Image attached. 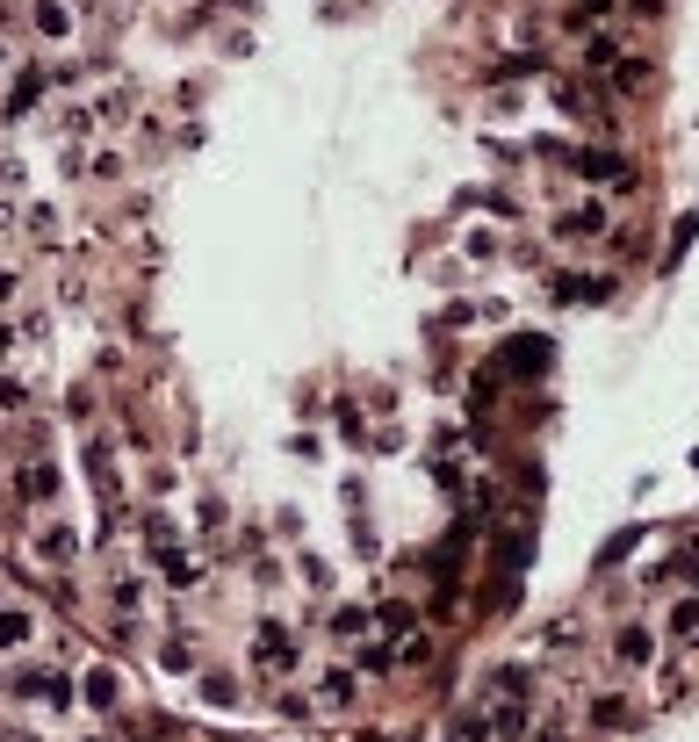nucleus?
Listing matches in <instances>:
<instances>
[{"instance_id":"nucleus-14","label":"nucleus","mask_w":699,"mask_h":742,"mask_svg":"<svg viewBox=\"0 0 699 742\" xmlns=\"http://www.w3.org/2000/svg\"><path fill=\"white\" fill-rule=\"evenodd\" d=\"M447 735H454V742H491V700H469L462 714L447 721Z\"/></svg>"},{"instance_id":"nucleus-27","label":"nucleus","mask_w":699,"mask_h":742,"mask_svg":"<svg viewBox=\"0 0 699 742\" xmlns=\"http://www.w3.org/2000/svg\"><path fill=\"white\" fill-rule=\"evenodd\" d=\"M325 627H332V634H361V627H368V613H361V605H332Z\"/></svg>"},{"instance_id":"nucleus-23","label":"nucleus","mask_w":699,"mask_h":742,"mask_svg":"<svg viewBox=\"0 0 699 742\" xmlns=\"http://www.w3.org/2000/svg\"><path fill=\"white\" fill-rule=\"evenodd\" d=\"M462 209H491V217H520V195H498V188H476V195H462Z\"/></svg>"},{"instance_id":"nucleus-31","label":"nucleus","mask_w":699,"mask_h":742,"mask_svg":"<svg viewBox=\"0 0 699 742\" xmlns=\"http://www.w3.org/2000/svg\"><path fill=\"white\" fill-rule=\"evenodd\" d=\"M620 8H634L642 22H657V14H663V0H620Z\"/></svg>"},{"instance_id":"nucleus-35","label":"nucleus","mask_w":699,"mask_h":742,"mask_svg":"<svg viewBox=\"0 0 699 742\" xmlns=\"http://www.w3.org/2000/svg\"><path fill=\"white\" fill-rule=\"evenodd\" d=\"M87 742H109V735H87Z\"/></svg>"},{"instance_id":"nucleus-1","label":"nucleus","mask_w":699,"mask_h":742,"mask_svg":"<svg viewBox=\"0 0 699 742\" xmlns=\"http://www.w3.org/2000/svg\"><path fill=\"white\" fill-rule=\"evenodd\" d=\"M541 159H555V166H570V174H584V180H606V188H628V159L620 151H606V145H541Z\"/></svg>"},{"instance_id":"nucleus-4","label":"nucleus","mask_w":699,"mask_h":742,"mask_svg":"<svg viewBox=\"0 0 699 742\" xmlns=\"http://www.w3.org/2000/svg\"><path fill=\"white\" fill-rule=\"evenodd\" d=\"M549 95H555V109H562V116H577V123H591V130H606V138H613V116H606V101L591 95L577 72H555Z\"/></svg>"},{"instance_id":"nucleus-12","label":"nucleus","mask_w":699,"mask_h":742,"mask_svg":"<svg viewBox=\"0 0 699 742\" xmlns=\"http://www.w3.org/2000/svg\"><path fill=\"white\" fill-rule=\"evenodd\" d=\"M354 692H361L354 671H325V677H317V706H325V714H346V706H354Z\"/></svg>"},{"instance_id":"nucleus-28","label":"nucleus","mask_w":699,"mask_h":742,"mask_svg":"<svg viewBox=\"0 0 699 742\" xmlns=\"http://www.w3.org/2000/svg\"><path fill=\"white\" fill-rule=\"evenodd\" d=\"M462 253H469V260H498V231H483V224H476V231H462Z\"/></svg>"},{"instance_id":"nucleus-30","label":"nucleus","mask_w":699,"mask_h":742,"mask_svg":"<svg viewBox=\"0 0 699 742\" xmlns=\"http://www.w3.org/2000/svg\"><path fill=\"white\" fill-rule=\"evenodd\" d=\"M22 397H29V389L14 383V375H0V404H8V412H14V404H22Z\"/></svg>"},{"instance_id":"nucleus-10","label":"nucleus","mask_w":699,"mask_h":742,"mask_svg":"<svg viewBox=\"0 0 699 742\" xmlns=\"http://www.w3.org/2000/svg\"><path fill=\"white\" fill-rule=\"evenodd\" d=\"M526 729H534L526 700H498L491 706V742H526Z\"/></svg>"},{"instance_id":"nucleus-6","label":"nucleus","mask_w":699,"mask_h":742,"mask_svg":"<svg viewBox=\"0 0 699 742\" xmlns=\"http://www.w3.org/2000/svg\"><path fill=\"white\" fill-rule=\"evenodd\" d=\"M14 692H22V700H43L51 714H66V706H72V685L58 671H14Z\"/></svg>"},{"instance_id":"nucleus-7","label":"nucleus","mask_w":699,"mask_h":742,"mask_svg":"<svg viewBox=\"0 0 699 742\" xmlns=\"http://www.w3.org/2000/svg\"><path fill=\"white\" fill-rule=\"evenodd\" d=\"M584 721H591L599 735H628V729H634V700H628V692H599V700L584 706Z\"/></svg>"},{"instance_id":"nucleus-5","label":"nucleus","mask_w":699,"mask_h":742,"mask_svg":"<svg viewBox=\"0 0 699 742\" xmlns=\"http://www.w3.org/2000/svg\"><path fill=\"white\" fill-rule=\"evenodd\" d=\"M253 671H267V677L296 671V634H288L282 620H260V627H253Z\"/></svg>"},{"instance_id":"nucleus-15","label":"nucleus","mask_w":699,"mask_h":742,"mask_svg":"<svg viewBox=\"0 0 699 742\" xmlns=\"http://www.w3.org/2000/svg\"><path fill=\"white\" fill-rule=\"evenodd\" d=\"M649 72H657V66H649V58L620 51V66H613V72H606V80H613V87H620V95H649Z\"/></svg>"},{"instance_id":"nucleus-26","label":"nucleus","mask_w":699,"mask_h":742,"mask_svg":"<svg viewBox=\"0 0 699 742\" xmlns=\"http://www.w3.org/2000/svg\"><path fill=\"white\" fill-rule=\"evenodd\" d=\"M361 671H368V677L397 671V649H390V642H361Z\"/></svg>"},{"instance_id":"nucleus-17","label":"nucleus","mask_w":699,"mask_h":742,"mask_svg":"<svg viewBox=\"0 0 699 742\" xmlns=\"http://www.w3.org/2000/svg\"><path fill=\"white\" fill-rule=\"evenodd\" d=\"M663 634H671V649H678V642H692V634H699V592H686V598L671 605V613H663Z\"/></svg>"},{"instance_id":"nucleus-34","label":"nucleus","mask_w":699,"mask_h":742,"mask_svg":"<svg viewBox=\"0 0 699 742\" xmlns=\"http://www.w3.org/2000/svg\"><path fill=\"white\" fill-rule=\"evenodd\" d=\"M361 742H383V735H361Z\"/></svg>"},{"instance_id":"nucleus-2","label":"nucleus","mask_w":699,"mask_h":742,"mask_svg":"<svg viewBox=\"0 0 699 742\" xmlns=\"http://www.w3.org/2000/svg\"><path fill=\"white\" fill-rule=\"evenodd\" d=\"M555 246H584V238H606L613 231V209H606V195H577V202L555 209Z\"/></svg>"},{"instance_id":"nucleus-9","label":"nucleus","mask_w":699,"mask_h":742,"mask_svg":"<svg viewBox=\"0 0 699 742\" xmlns=\"http://www.w3.org/2000/svg\"><path fill=\"white\" fill-rule=\"evenodd\" d=\"M541 375L549 368V339H512V346H498V375Z\"/></svg>"},{"instance_id":"nucleus-18","label":"nucleus","mask_w":699,"mask_h":742,"mask_svg":"<svg viewBox=\"0 0 699 742\" xmlns=\"http://www.w3.org/2000/svg\"><path fill=\"white\" fill-rule=\"evenodd\" d=\"M584 66L599 72V80L620 66V37H613V29H591V43H584Z\"/></svg>"},{"instance_id":"nucleus-32","label":"nucleus","mask_w":699,"mask_h":742,"mask_svg":"<svg viewBox=\"0 0 699 742\" xmlns=\"http://www.w3.org/2000/svg\"><path fill=\"white\" fill-rule=\"evenodd\" d=\"M534 742H570V729H555V721H541V729H526Z\"/></svg>"},{"instance_id":"nucleus-11","label":"nucleus","mask_w":699,"mask_h":742,"mask_svg":"<svg viewBox=\"0 0 699 742\" xmlns=\"http://www.w3.org/2000/svg\"><path fill=\"white\" fill-rule=\"evenodd\" d=\"M80 700L95 706V714H116V700H124V677H116V671H101V663H95V671L80 677Z\"/></svg>"},{"instance_id":"nucleus-29","label":"nucleus","mask_w":699,"mask_h":742,"mask_svg":"<svg viewBox=\"0 0 699 742\" xmlns=\"http://www.w3.org/2000/svg\"><path fill=\"white\" fill-rule=\"evenodd\" d=\"M14 289H22V275H14V260H0V303H14Z\"/></svg>"},{"instance_id":"nucleus-33","label":"nucleus","mask_w":699,"mask_h":742,"mask_svg":"<svg viewBox=\"0 0 699 742\" xmlns=\"http://www.w3.org/2000/svg\"><path fill=\"white\" fill-rule=\"evenodd\" d=\"M8 224H14V209H8V195H0V231H8Z\"/></svg>"},{"instance_id":"nucleus-3","label":"nucleus","mask_w":699,"mask_h":742,"mask_svg":"<svg viewBox=\"0 0 699 742\" xmlns=\"http://www.w3.org/2000/svg\"><path fill=\"white\" fill-rule=\"evenodd\" d=\"M606 656H613V671H649V663H657V627H649V620H620L613 627V642H606Z\"/></svg>"},{"instance_id":"nucleus-20","label":"nucleus","mask_w":699,"mask_h":742,"mask_svg":"<svg viewBox=\"0 0 699 742\" xmlns=\"http://www.w3.org/2000/svg\"><path fill=\"white\" fill-rule=\"evenodd\" d=\"M22 497L51 505V497H58V468H51V462H22Z\"/></svg>"},{"instance_id":"nucleus-25","label":"nucleus","mask_w":699,"mask_h":742,"mask_svg":"<svg viewBox=\"0 0 699 742\" xmlns=\"http://www.w3.org/2000/svg\"><path fill=\"white\" fill-rule=\"evenodd\" d=\"M203 700H209V706H232V700H238V677H232V671H203Z\"/></svg>"},{"instance_id":"nucleus-16","label":"nucleus","mask_w":699,"mask_h":742,"mask_svg":"<svg viewBox=\"0 0 699 742\" xmlns=\"http://www.w3.org/2000/svg\"><path fill=\"white\" fill-rule=\"evenodd\" d=\"M37 555H43V563H51V570H66L72 555H80V541H72V526H43V534H37Z\"/></svg>"},{"instance_id":"nucleus-13","label":"nucleus","mask_w":699,"mask_h":742,"mask_svg":"<svg viewBox=\"0 0 699 742\" xmlns=\"http://www.w3.org/2000/svg\"><path fill=\"white\" fill-rule=\"evenodd\" d=\"M613 281L606 275H555V303H606Z\"/></svg>"},{"instance_id":"nucleus-19","label":"nucleus","mask_w":699,"mask_h":742,"mask_svg":"<svg viewBox=\"0 0 699 742\" xmlns=\"http://www.w3.org/2000/svg\"><path fill=\"white\" fill-rule=\"evenodd\" d=\"M37 95H51V72H43V66H22V80H14V95H8V116H22Z\"/></svg>"},{"instance_id":"nucleus-8","label":"nucleus","mask_w":699,"mask_h":742,"mask_svg":"<svg viewBox=\"0 0 699 742\" xmlns=\"http://www.w3.org/2000/svg\"><path fill=\"white\" fill-rule=\"evenodd\" d=\"M29 29H37L43 43H72V0H37V8H29Z\"/></svg>"},{"instance_id":"nucleus-21","label":"nucleus","mask_w":699,"mask_h":742,"mask_svg":"<svg viewBox=\"0 0 699 742\" xmlns=\"http://www.w3.org/2000/svg\"><path fill=\"white\" fill-rule=\"evenodd\" d=\"M29 634H37V620L22 605H0V649H29Z\"/></svg>"},{"instance_id":"nucleus-22","label":"nucleus","mask_w":699,"mask_h":742,"mask_svg":"<svg viewBox=\"0 0 699 742\" xmlns=\"http://www.w3.org/2000/svg\"><path fill=\"white\" fill-rule=\"evenodd\" d=\"M606 14H620V0H570L562 29H591V22H606Z\"/></svg>"},{"instance_id":"nucleus-24","label":"nucleus","mask_w":699,"mask_h":742,"mask_svg":"<svg viewBox=\"0 0 699 742\" xmlns=\"http://www.w3.org/2000/svg\"><path fill=\"white\" fill-rule=\"evenodd\" d=\"M22 231H29V238H37V246H43V238L58 231V209H51V202H29V209H22Z\"/></svg>"}]
</instances>
